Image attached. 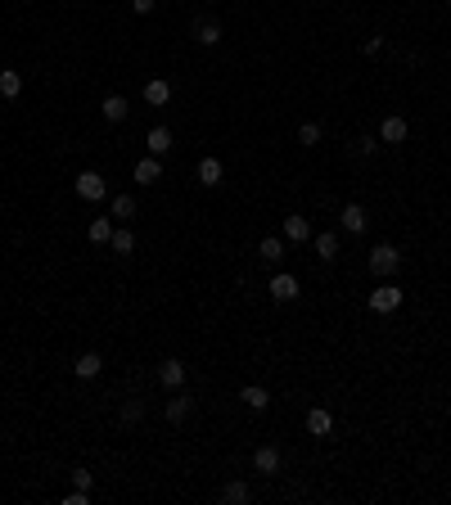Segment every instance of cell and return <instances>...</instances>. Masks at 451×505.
Wrapping results in <instances>:
<instances>
[{
  "label": "cell",
  "instance_id": "1",
  "mask_svg": "<svg viewBox=\"0 0 451 505\" xmlns=\"http://www.w3.org/2000/svg\"><path fill=\"white\" fill-rule=\"evenodd\" d=\"M397 271H401V253L393 249V244H375V249H370V276L393 280Z\"/></svg>",
  "mask_w": 451,
  "mask_h": 505
},
{
  "label": "cell",
  "instance_id": "2",
  "mask_svg": "<svg viewBox=\"0 0 451 505\" xmlns=\"http://www.w3.org/2000/svg\"><path fill=\"white\" fill-rule=\"evenodd\" d=\"M401 298H406V293H401L397 285H379V289H370V312L388 316V312H397V307H401Z\"/></svg>",
  "mask_w": 451,
  "mask_h": 505
},
{
  "label": "cell",
  "instance_id": "3",
  "mask_svg": "<svg viewBox=\"0 0 451 505\" xmlns=\"http://www.w3.org/2000/svg\"><path fill=\"white\" fill-rule=\"evenodd\" d=\"M77 194H81L86 203H100L104 194H108V186H104L100 171H81V176H77Z\"/></svg>",
  "mask_w": 451,
  "mask_h": 505
},
{
  "label": "cell",
  "instance_id": "4",
  "mask_svg": "<svg viewBox=\"0 0 451 505\" xmlns=\"http://www.w3.org/2000/svg\"><path fill=\"white\" fill-rule=\"evenodd\" d=\"M266 289H271V298L275 302H294L298 298V276H289V271H280V276L271 280V285H266Z\"/></svg>",
  "mask_w": 451,
  "mask_h": 505
},
{
  "label": "cell",
  "instance_id": "5",
  "mask_svg": "<svg viewBox=\"0 0 451 505\" xmlns=\"http://www.w3.org/2000/svg\"><path fill=\"white\" fill-rule=\"evenodd\" d=\"M307 433L312 438H330L334 433V415L325 411V406H312V411H307Z\"/></svg>",
  "mask_w": 451,
  "mask_h": 505
},
{
  "label": "cell",
  "instance_id": "6",
  "mask_svg": "<svg viewBox=\"0 0 451 505\" xmlns=\"http://www.w3.org/2000/svg\"><path fill=\"white\" fill-rule=\"evenodd\" d=\"M158 384H163V388H181V384H185V361L167 356V361L158 365Z\"/></svg>",
  "mask_w": 451,
  "mask_h": 505
},
{
  "label": "cell",
  "instance_id": "7",
  "mask_svg": "<svg viewBox=\"0 0 451 505\" xmlns=\"http://www.w3.org/2000/svg\"><path fill=\"white\" fill-rule=\"evenodd\" d=\"M338 226H343L348 235H361V230H365V208H361V203H343V212H338Z\"/></svg>",
  "mask_w": 451,
  "mask_h": 505
},
{
  "label": "cell",
  "instance_id": "8",
  "mask_svg": "<svg viewBox=\"0 0 451 505\" xmlns=\"http://www.w3.org/2000/svg\"><path fill=\"white\" fill-rule=\"evenodd\" d=\"M253 470L258 474H280V447H258L253 451Z\"/></svg>",
  "mask_w": 451,
  "mask_h": 505
},
{
  "label": "cell",
  "instance_id": "9",
  "mask_svg": "<svg viewBox=\"0 0 451 505\" xmlns=\"http://www.w3.org/2000/svg\"><path fill=\"white\" fill-rule=\"evenodd\" d=\"M222 501H226V505H249V501H253V487L244 483V478H230V483L222 487Z\"/></svg>",
  "mask_w": 451,
  "mask_h": 505
},
{
  "label": "cell",
  "instance_id": "10",
  "mask_svg": "<svg viewBox=\"0 0 451 505\" xmlns=\"http://www.w3.org/2000/svg\"><path fill=\"white\" fill-rule=\"evenodd\" d=\"M222 23H217V18H199V23H194V41H199V45H217V41H222Z\"/></svg>",
  "mask_w": 451,
  "mask_h": 505
},
{
  "label": "cell",
  "instance_id": "11",
  "mask_svg": "<svg viewBox=\"0 0 451 505\" xmlns=\"http://www.w3.org/2000/svg\"><path fill=\"white\" fill-rule=\"evenodd\" d=\"M144 420V402L140 397H127V402H122V411H118V424L122 429H136Z\"/></svg>",
  "mask_w": 451,
  "mask_h": 505
},
{
  "label": "cell",
  "instance_id": "12",
  "mask_svg": "<svg viewBox=\"0 0 451 505\" xmlns=\"http://www.w3.org/2000/svg\"><path fill=\"white\" fill-rule=\"evenodd\" d=\"M144 144H149V154H154V158H163L167 149H172V131H167V127H149Z\"/></svg>",
  "mask_w": 451,
  "mask_h": 505
},
{
  "label": "cell",
  "instance_id": "13",
  "mask_svg": "<svg viewBox=\"0 0 451 505\" xmlns=\"http://www.w3.org/2000/svg\"><path fill=\"white\" fill-rule=\"evenodd\" d=\"M136 181H140V186H154V181H163V163H158L154 154L140 158V163H136Z\"/></svg>",
  "mask_w": 451,
  "mask_h": 505
},
{
  "label": "cell",
  "instance_id": "14",
  "mask_svg": "<svg viewBox=\"0 0 451 505\" xmlns=\"http://www.w3.org/2000/svg\"><path fill=\"white\" fill-rule=\"evenodd\" d=\"M379 135H384L388 144H401V140H406V118H401V113H393V118H384V127H379Z\"/></svg>",
  "mask_w": 451,
  "mask_h": 505
},
{
  "label": "cell",
  "instance_id": "15",
  "mask_svg": "<svg viewBox=\"0 0 451 505\" xmlns=\"http://www.w3.org/2000/svg\"><path fill=\"white\" fill-rule=\"evenodd\" d=\"M222 176H226V167L222 163H217V158H203V163H199V186H222Z\"/></svg>",
  "mask_w": 451,
  "mask_h": 505
},
{
  "label": "cell",
  "instance_id": "16",
  "mask_svg": "<svg viewBox=\"0 0 451 505\" xmlns=\"http://www.w3.org/2000/svg\"><path fill=\"white\" fill-rule=\"evenodd\" d=\"M72 370H77V379H95V375L104 370V361H100L95 352H81L77 361H72Z\"/></svg>",
  "mask_w": 451,
  "mask_h": 505
},
{
  "label": "cell",
  "instance_id": "17",
  "mask_svg": "<svg viewBox=\"0 0 451 505\" xmlns=\"http://www.w3.org/2000/svg\"><path fill=\"white\" fill-rule=\"evenodd\" d=\"M239 402L249 406V411H266V402H271V392H266L262 384H249V388L239 392Z\"/></svg>",
  "mask_w": 451,
  "mask_h": 505
},
{
  "label": "cell",
  "instance_id": "18",
  "mask_svg": "<svg viewBox=\"0 0 451 505\" xmlns=\"http://www.w3.org/2000/svg\"><path fill=\"white\" fill-rule=\"evenodd\" d=\"M285 239H294V244H307V239H312V226H307V217H285Z\"/></svg>",
  "mask_w": 451,
  "mask_h": 505
},
{
  "label": "cell",
  "instance_id": "19",
  "mask_svg": "<svg viewBox=\"0 0 451 505\" xmlns=\"http://www.w3.org/2000/svg\"><path fill=\"white\" fill-rule=\"evenodd\" d=\"M312 244H316V257H321V262H334V257H338L334 230H325V235H312Z\"/></svg>",
  "mask_w": 451,
  "mask_h": 505
},
{
  "label": "cell",
  "instance_id": "20",
  "mask_svg": "<svg viewBox=\"0 0 451 505\" xmlns=\"http://www.w3.org/2000/svg\"><path fill=\"white\" fill-rule=\"evenodd\" d=\"M100 113H104V122H127V100H122V95H108V100L100 104Z\"/></svg>",
  "mask_w": 451,
  "mask_h": 505
},
{
  "label": "cell",
  "instance_id": "21",
  "mask_svg": "<svg viewBox=\"0 0 451 505\" xmlns=\"http://www.w3.org/2000/svg\"><path fill=\"white\" fill-rule=\"evenodd\" d=\"M0 95H5V100H18V95H23V77H18L14 68L0 72Z\"/></svg>",
  "mask_w": 451,
  "mask_h": 505
},
{
  "label": "cell",
  "instance_id": "22",
  "mask_svg": "<svg viewBox=\"0 0 451 505\" xmlns=\"http://www.w3.org/2000/svg\"><path fill=\"white\" fill-rule=\"evenodd\" d=\"M144 100H149V104H167V100H172V86H167L163 77H154L149 86H144Z\"/></svg>",
  "mask_w": 451,
  "mask_h": 505
},
{
  "label": "cell",
  "instance_id": "23",
  "mask_svg": "<svg viewBox=\"0 0 451 505\" xmlns=\"http://www.w3.org/2000/svg\"><path fill=\"white\" fill-rule=\"evenodd\" d=\"M86 235H91V244H108V239H113V221H108V217H95Z\"/></svg>",
  "mask_w": 451,
  "mask_h": 505
},
{
  "label": "cell",
  "instance_id": "24",
  "mask_svg": "<svg viewBox=\"0 0 451 505\" xmlns=\"http://www.w3.org/2000/svg\"><path fill=\"white\" fill-rule=\"evenodd\" d=\"M108 244H113V253H118V257L136 253V235H131V230H113V239H108Z\"/></svg>",
  "mask_w": 451,
  "mask_h": 505
},
{
  "label": "cell",
  "instance_id": "25",
  "mask_svg": "<svg viewBox=\"0 0 451 505\" xmlns=\"http://www.w3.org/2000/svg\"><path fill=\"white\" fill-rule=\"evenodd\" d=\"M190 411H194V402H190V397H172V402H167V420H172V424H181Z\"/></svg>",
  "mask_w": 451,
  "mask_h": 505
},
{
  "label": "cell",
  "instance_id": "26",
  "mask_svg": "<svg viewBox=\"0 0 451 505\" xmlns=\"http://www.w3.org/2000/svg\"><path fill=\"white\" fill-rule=\"evenodd\" d=\"M298 144H307V149L321 144V122H302V127H298Z\"/></svg>",
  "mask_w": 451,
  "mask_h": 505
},
{
  "label": "cell",
  "instance_id": "27",
  "mask_svg": "<svg viewBox=\"0 0 451 505\" xmlns=\"http://www.w3.org/2000/svg\"><path fill=\"white\" fill-rule=\"evenodd\" d=\"M113 217L122 221V217H136V199H131V194H118L113 199Z\"/></svg>",
  "mask_w": 451,
  "mask_h": 505
},
{
  "label": "cell",
  "instance_id": "28",
  "mask_svg": "<svg viewBox=\"0 0 451 505\" xmlns=\"http://www.w3.org/2000/svg\"><path fill=\"white\" fill-rule=\"evenodd\" d=\"M262 262H280V257H285V244H280V239H262Z\"/></svg>",
  "mask_w": 451,
  "mask_h": 505
},
{
  "label": "cell",
  "instance_id": "29",
  "mask_svg": "<svg viewBox=\"0 0 451 505\" xmlns=\"http://www.w3.org/2000/svg\"><path fill=\"white\" fill-rule=\"evenodd\" d=\"M68 478H72V487H81V492H91V483H95V478H91V470H72Z\"/></svg>",
  "mask_w": 451,
  "mask_h": 505
},
{
  "label": "cell",
  "instance_id": "30",
  "mask_svg": "<svg viewBox=\"0 0 451 505\" xmlns=\"http://www.w3.org/2000/svg\"><path fill=\"white\" fill-rule=\"evenodd\" d=\"M375 149H379V144H375V135H361V140H357V154H361V158H370Z\"/></svg>",
  "mask_w": 451,
  "mask_h": 505
},
{
  "label": "cell",
  "instance_id": "31",
  "mask_svg": "<svg viewBox=\"0 0 451 505\" xmlns=\"http://www.w3.org/2000/svg\"><path fill=\"white\" fill-rule=\"evenodd\" d=\"M361 50H365V55H379V50H384V36H370V41H365Z\"/></svg>",
  "mask_w": 451,
  "mask_h": 505
},
{
  "label": "cell",
  "instance_id": "32",
  "mask_svg": "<svg viewBox=\"0 0 451 505\" xmlns=\"http://www.w3.org/2000/svg\"><path fill=\"white\" fill-rule=\"evenodd\" d=\"M131 9L136 14H154V0H131Z\"/></svg>",
  "mask_w": 451,
  "mask_h": 505
}]
</instances>
